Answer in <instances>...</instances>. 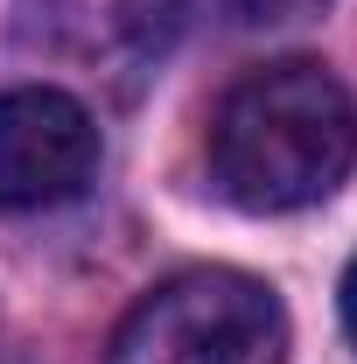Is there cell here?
<instances>
[{"label":"cell","instance_id":"obj_3","mask_svg":"<svg viewBox=\"0 0 357 364\" xmlns=\"http://www.w3.org/2000/svg\"><path fill=\"white\" fill-rule=\"evenodd\" d=\"M91 176H98V127L70 91H0V203L7 210L70 203L85 196Z\"/></svg>","mask_w":357,"mask_h":364},{"label":"cell","instance_id":"obj_5","mask_svg":"<svg viewBox=\"0 0 357 364\" xmlns=\"http://www.w3.org/2000/svg\"><path fill=\"white\" fill-rule=\"evenodd\" d=\"M343 329H351V343H357V259L343 273Z\"/></svg>","mask_w":357,"mask_h":364},{"label":"cell","instance_id":"obj_4","mask_svg":"<svg viewBox=\"0 0 357 364\" xmlns=\"http://www.w3.org/2000/svg\"><path fill=\"white\" fill-rule=\"evenodd\" d=\"M189 7L196 0H127V28H134V43H169L189 21Z\"/></svg>","mask_w":357,"mask_h":364},{"label":"cell","instance_id":"obj_2","mask_svg":"<svg viewBox=\"0 0 357 364\" xmlns=\"http://www.w3.org/2000/svg\"><path fill=\"white\" fill-rule=\"evenodd\" d=\"M287 316L267 280L231 267H196L161 280L119 322L105 364H280Z\"/></svg>","mask_w":357,"mask_h":364},{"label":"cell","instance_id":"obj_1","mask_svg":"<svg viewBox=\"0 0 357 364\" xmlns=\"http://www.w3.org/2000/svg\"><path fill=\"white\" fill-rule=\"evenodd\" d=\"M357 161V98L322 63H267L224 91L211 119V176L238 210L322 203Z\"/></svg>","mask_w":357,"mask_h":364}]
</instances>
